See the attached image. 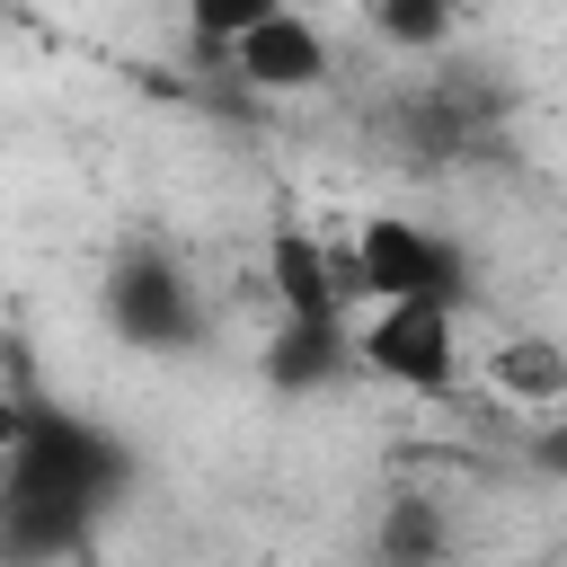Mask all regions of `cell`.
Wrapping results in <instances>:
<instances>
[{"label":"cell","instance_id":"obj_10","mask_svg":"<svg viewBox=\"0 0 567 567\" xmlns=\"http://www.w3.org/2000/svg\"><path fill=\"white\" fill-rule=\"evenodd\" d=\"M381 549H425V558H434V549H443L434 505H425V496H399V523H390V540H381Z\"/></svg>","mask_w":567,"mask_h":567},{"label":"cell","instance_id":"obj_8","mask_svg":"<svg viewBox=\"0 0 567 567\" xmlns=\"http://www.w3.org/2000/svg\"><path fill=\"white\" fill-rule=\"evenodd\" d=\"M461 27V0H372V35L399 53H443Z\"/></svg>","mask_w":567,"mask_h":567},{"label":"cell","instance_id":"obj_9","mask_svg":"<svg viewBox=\"0 0 567 567\" xmlns=\"http://www.w3.org/2000/svg\"><path fill=\"white\" fill-rule=\"evenodd\" d=\"M177 9H186V35H195V53H204V62H221V44H230L248 18H266L275 0H177Z\"/></svg>","mask_w":567,"mask_h":567},{"label":"cell","instance_id":"obj_6","mask_svg":"<svg viewBox=\"0 0 567 567\" xmlns=\"http://www.w3.org/2000/svg\"><path fill=\"white\" fill-rule=\"evenodd\" d=\"M266 284H275V310L301 319V328H346V319H354V301H346V284H337V248L310 239V230H275Z\"/></svg>","mask_w":567,"mask_h":567},{"label":"cell","instance_id":"obj_7","mask_svg":"<svg viewBox=\"0 0 567 567\" xmlns=\"http://www.w3.org/2000/svg\"><path fill=\"white\" fill-rule=\"evenodd\" d=\"M487 381L514 390L523 408H558V399H567V354H558L549 337H505V346L487 354Z\"/></svg>","mask_w":567,"mask_h":567},{"label":"cell","instance_id":"obj_1","mask_svg":"<svg viewBox=\"0 0 567 567\" xmlns=\"http://www.w3.org/2000/svg\"><path fill=\"white\" fill-rule=\"evenodd\" d=\"M115 487H124V452H115L89 416L35 408L27 434L0 452V540L27 549V558L71 549Z\"/></svg>","mask_w":567,"mask_h":567},{"label":"cell","instance_id":"obj_11","mask_svg":"<svg viewBox=\"0 0 567 567\" xmlns=\"http://www.w3.org/2000/svg\"><path fill=\"white\" fill-rule=\"evenodd\" d=\"M27 416H35V399H18V390H0V452L27 434Z\"/></svg>","mask_w":567,"mask_h":567},{"label":"cell","instance_id":"obj_4","mask_svg":"<svg viewBox=\"0 0 567 567\" xmlns=\"http://www.w3.org/2000/svg\"><path fill=\"white\" fill-rule=\"evenodd\" d=\"M97 301H106V328L124 346H142V354H186L204 337V292H195V275L168 248H124L106 266Z\"/></svg>","mask_w":567,"mask_h":567},{"label":"cell","instance_id":"obj_2","mask_svg":"<svg viewBox=\"0 0 567 567\" xmlns=\"http://www.w3.org/2000/svg\"><path fill=\"white\" fill-rule=\"evenodd\" d=\"M346 354H354L363 381L408 390V399H452V390L470 381V354H461V301H434V292L354 301V319H346Z\"/></svg>","mask_w":567,"mask_h":567},{"label":"cell","instance_id":"obj_3","mask_svg":"<svg viewBox=\"0 0 567 567\" xmlns=\"http://www.w3.org/2000/svg\"><path fill=\"white\" fill-rule=\"evenodd\" d=\"M337 284L346 301H399V292H434L470 310V257L443 221L416 213H363L354 239H337Z\"/></svg>","mask_w":567,"mask_h":567},{"label":"cell","instance_id":"obj_5","mask_svg":"<svg viewBox=\"0 0 567 567\" xmlns=\"http://www.w3.org/2000/svg\"><path fill=\"white\" fill-rule=\"evenodd\" d=\"M221 71L248 80L257 97H310V89H328L337 53H328V35H319V18H310L301 0H275L266 18H248V27L221 44Z\"/></svg>","mask_w":567,"mask_h":567}]
</instances>
